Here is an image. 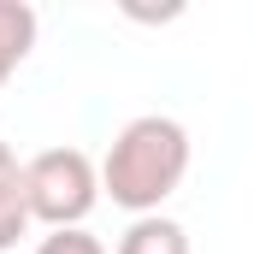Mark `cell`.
I'll return each instance as SVG.
<instances>
[{"label":"cell","instance_id":"1","mask_svg":"<svg viewBox=\"0 0 254 254\" xmlns=\"http://www.w3.org/2000/svg\"><path fill=\"white\" fill-rule=\"evenodd\" d=\"M190 160H195L190 130L166 113H142L113 136L101 160V195L136 219H148L166 207V195H178V184L190 178Z\"/></svg>","mask_w":254,"mask_h":254},{"label":"cell","instance_id":"2","mask_svg":"<svg viewBox=\"0 0 254 254\" xmlns=\"http://www.w3.org/2000/svg\"><path fill=\"white\" fill-rule=\"evenodd\" d=\"M24 195L30 219H42L48 231H71L101 201V166L83 148H42L24 160Z\"/></svg>","mask_w":254,"mask_h":254},{"label":"cell","instance_id":"3","mask_svg":"<svg viewBox=\"0 0 254 254\" xmlns=\"http://www.w3.org/2000/svg\"><path fill=\"white\" fill-rule=\"evenodd\" d=\"M36 219H30V195H24V166H18V154L0 142V254L18 249V237L30 231Z\"/></svg>","mask_w":254,"mask_h":254},{"label":"cell","instance_id":"4","mask_svg":"<svg viewBox=\"0 0 254 254\" xmlns=\"http://www.w3.org/2000/svg\"><path fill=\"white\" fill-rule=\"evenodd\" d=\"M36 30H42L36 6H24V0H0V89H6V77H12L18 65L30 60Z\"/></svg>","mask_w":254,"mask_h":254},{"label":"cell","instance_id":"5","mask_svg":"<svg viewBox=\"0 0 254 254\" xmlns=\"http://www.w3.org/2000/svg\"><path fill=\"white\" fill-rule=\"evenodd\" d=\"M113 254H190V231L166 213H148V219H130Z\"/></svg>","mask_w":254,"mask_h":254},{"label":"cell","instance_id":"6","mask_svg":"<svg viewBox=\"0 0 254 254\" xmlns=\"http://www.w3.org/2000/svg\"><path fill=\"white\" fill-rule=\"evenodd\" d=\"M36 254H107V243L95 237V231H83V225H71V231H48Z\"/></svg>","mask_w":254,"mask_h":254}]
</instances>
